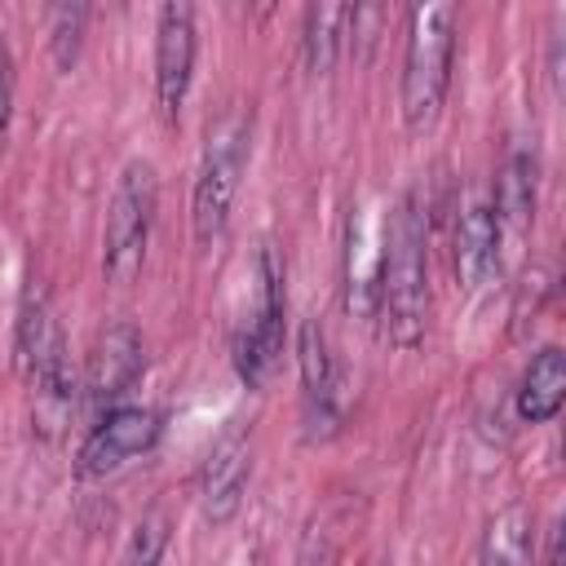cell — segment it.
I'll list each match as a JSON object with an SVG mask.
<instances>
[{
  "label": "cell",
  "instance_id": "cell-1",
  "mask_svg": "<svg viewBox=\"0 0 566 566\" xmlns=\"http://www.w3.org/2000/svg\"><path fill=\"white\" fill-rule=\"evenodd\" d=\"M376 314L389 345L402 354L420 349L429 327V226L416 190L398 195L385 226V248L376 256Z\"/></svg>",
  "mask_w": 566,
  "mask_h": 566
},
{
  "label": "cell",
  "instance_id": "cell-2",
  "mask_svg": "<svg viewBox=\"0 0 566 566\" xmlns=\"http://www.w3.org/2000/svg\"><path fill=\"white\" fill-rule=\"evenodd\" d=\"M13 367H18V376H22L27 394H31L35 429L44 438H53L66 424L71 407H75V380H71V367H66V340H62L53 301L35 279L27 283L22 305H18Z\"/></svg>",
  "mask_w": 566,
  "mask_h": 566
},
{
  "label": "cell",
  "instance_id": "cell-3",
  "mask_svg": "<svg viewBox=\"0 0 566 566\" xmlns=\"http://www.w3.org/2000/svg\"><path fill=\"white\" fill-rule=\"evenodd\" d=\"M451 57H455V4H416L407 18V53H402V84L398 106L411 133L438 124L447 88H451Z\"/></svg>",
  "mask_w": 566,
  "mask_h": 566
},
{
  "label": "cell",
  "instance_id": "cell-4",
  "mask_svg": "<svg viewBox=\"0 0 566 566\" xmlns=\"http://www.w3.org/2000/svg\"><path fill=\"white\" fill-rule=\"evenodd\" d=\"M248 305L234 327V371L248 389H265L283 363V318H287V292H283V261L270 243L252 252L248 270Z\"/></svg>",
  "mask_w": 566,
  "mask_h": 566
},
{
  "label": "cell",
  "instance_id": "cell-5",
  "mask_svg": "<svg viewBox=\"0 0 566 566\" xmlns=\"http://www.w3.org/2000/svg\"><path fill=\"white\" fill-rule=\"evenodd\" d=\"M155 212H159V177L146 159H128L115 177L106 221H102V274H106V283H115V287L137 283V274L146 265Z\"/></svg>",
  "mask_w": 566,
  "mask_h": 566
},
{
  "label": "cell",
  "instance_id": "cell-6",
  "mask_svg": "<svg viewBox=\"0 0 566 566\" xmlns=\"http://www.w3.org/2000/svg\"><path fill=\"white\" fill-rule=\"evenodd\" d=\"M248 155H252V119L243 111L221 115L208 128V146H203V159L195 172V195H190V230H195L199 248H212L226 234Z\"/></svg>",
  "mask_w": 566,
  "mask_h": 566
},
{
  "label": "cell",
  "instance_id": "cell-7",
  "mask_svg": "<svg viewBox=\"0 0 566 566\" xmlns=\"http://www.w3.org/2000/svg\"><path fill=\"white\" fill-rule=\"evenodd\" d=\"M164 433L159 411L150 407H111L97 416V424L88 429V438L75 451V478L80 482H102L111 473H119L128 460L146 455Z\"/></svg>",
  "mask_w": 566,
  "mask_h": 566
},
{
  "label": "cell",
  "instance_id": "cell-8",
  "mask_svg": "<svg viewBox=\"0 0 566 566\" xmlns=\"http://www.w3.org/2000/svg\"><path fill=\"white\" fill-rule=\"evenodd\" d=\"M252 482V438L243 424H230L217 433V442L208 447L199 478H195V495H199V513L212 526H226L239 517L243 495Z\"/></svg>",
  "mask_w": 566,
  "mask_h": 566
},
{
  "label": "cell",
  "instance_id": "cell-9",
  "mask_svg": "<svg viewBox=\"0 0 566 566\" xmlns=\"http://www.w3.org/2000/svg\"><path fill=\"white\" fill-rule=\"evenodd\" d=\"M195 9L181 0L159 4L155 13V97L164 119H177L186 97H190V80H195Z\"/></svg>",
  "mask_w": 566,
  "mask_h": 566
},
{
  "label": "cell",
  "instance_id": "cell-10",
  "mask_svg": "<svg viewBox=\"0 0 566 566\" xmlns=\"http://www.w3.org/2000/svg\"><path fill=\"white\" fill-rule=\"evenodd\" d=\"M142 371H146V340H142V332L133 323H111L93 340L88 371H84V398L97 411H111L142 380Z\"/></svg>",
  "mask_w": 566,
  "mask_h": 566
},
{
  "label": "cell",
  "instance_id": "cell-11",
  "mask_svg": "<svg viewBox=\"0 0 566 566\" xmlns=\"http://www.w3.org/2000/svg\"><path fill=\"white\" fill-rule=\"evenodd\" d=\"M296 363H301V402H305V438H332L340 424L336 407V358L318 318H305L296 332Z\"/></svg>",
  "mask_w": 566,
  "mask_h": 566
},
{
  "label": "cell",
  "instance_id": "cell-12",
  "mask_svg": "<svg viewBox=\"0 0 566 566\" xmlns=\"http://www.w3.org/2000/svg\"><path fill=\"white\" fill-rule=\"evenodd\" d=\"M500 239L504 226L495 217L491 195H469L455 221V274L464 292H486L500 279Z\"/></svg>",
  "mask_w": 566,
  "mask_h": 566
},
{
  "label": "cell",
  "instance_id": "cell-13",
  "mask_svg": "<svg viewBox=\"0 0 566 566\" xmlns=\"http://www.w3.org/2000/svg\"><path fill=\"white\" fill-rule=\"evenodd\" d=\"M478 566H535V513L526 504L513 500L486 517Z\"/></svg>",
  "mask_w": 566,
  "mask_h": 566
},
{
  "label": "cell",
  "instance_id": "cell-14",
  "mask_svg": "<svg viewBox=\"0 0 566 566\" xmlns=\"http://www.w3.org/2000/svg\"><path fill=\"white\" fill-rule=\"evenodd\" d=\"M566 402V354L557 345H544L531 354L522 380H517V416L526 424H548Z\"/></svg>",
  "mask_w": 566,
  "mask_h": 566
},
{
  "label": "cell",
  "instance_id": "cell-15",
  "mask_svg": "<svg viewBox=\"0 0 566 566\" xmlns=\"http://www.w3.org/2000/svg\"><path fill=\"white\" fill-rule=\"evenodd\" d=\"M535 177H539V159H535V146H513L500 177H495V190H491V203H495V217L500 226L509 230H526L535 221Z\"/></svg>",
  "mask_w": 566,
  "mask_h": 566
},
{
  "label": "cell",
  "instance_id": "cell-16",
  "mask_svg": "<svg viewBox=\"0 0 566 566\" xmlns=\"http://www.w3.org/2000/svg\"><path fill=\"white\" fill-rule=\"evenodd\" d=\"M354 4H310L305 9V31H301V62L310 75H327L349 40Z\"/></svg>",
  "mask_w": 566,
  "mask_h": 566
},
{
  "label": "cell",
  "instance_id": "cell-17",
  "mask_svg": "<svg viewBox=\"0 0 566 566\" xmlns=\"http://www.w3.org/2000/svg\"><path fill=\"white\" fill-rule=\"evenodd\" d=\"M84 27H88V4H53L49 9V53L57 71H71L84 44Z\"/></svg>",
  "mask_w": 566,
  "mask_h": 566
},
{
  "label": "cell",
  "instance_id": "cell-18",
  "mask_svg": "<svg viewBox=\"0 0 566 566\" xmlns=\"http://www.w3.org/2000/svg\"><path fill=\"white\" fill-rule=\"evenodd\" d=\"M164 548H168V517L155 509V513H146V517L133 526L124 566H159V562H164Z\"/></svg>",
  "mask_w": 566,
  "mask_h": 566
},
{
  "label": "cell",
  "instance_id": "cell-19",
  "mask_svg": "<svg viewBox=\"0 0 566 566\" xmlns=\"http://www.w3.org/2000/svg\"><path fill=\"white\" fill-rule=\"evenodd\" d=\"M13 93H18L13 53L0 44V155H4V146H9V128H13Z\"/></svg>",
  "mask_w": 566,
  "mask_h": 566
},
{
  "label": "cell",
  "instance_id": "cell-20",
  "mask_svg": "<svg viewBox=\"0 0 566 566\" xmlns=\"http://www.w3.org/2000/svg\"><path fill=\"white\" fill-rule=\"evenodd\" d=\"M548 566H562V535H553L548 544Z\"/></svg>",
  "mask_w": 566,
  "mask_h": 566
}]
</instances>
